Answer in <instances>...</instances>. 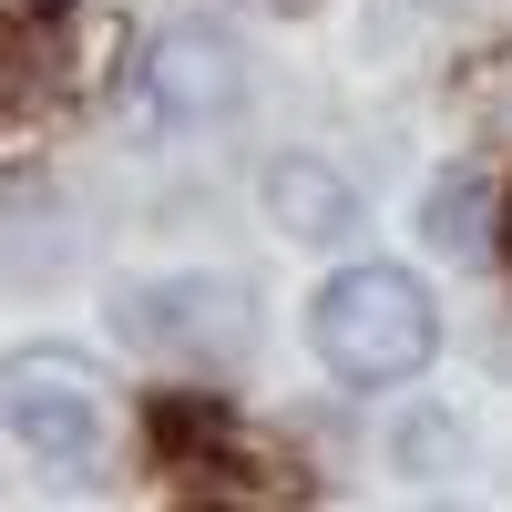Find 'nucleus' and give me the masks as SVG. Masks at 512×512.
Masks as SVG:
<instances>
[{
    "label": "nucleus",
    "mask_w": 512,
    "mask_h": 512,
    "mask_svg": "<svg viewBox=\"0 0 512 512\" xmlns=\"http://www.w3.org/2000/svg\"><path fill=\"white\" fill-rule=\"evenodd\" d=\"M308 338H318V359H328L338 379L379 390V379H410L420 359H431L441 318H431V297H420V277H400V267H349V277H328Z\"/></svg>",
    "instance_id": "1"
},
{
    "label": "nucleus",
    "mask_w": 512,
    "mask_h": 512,
    "mask_svg": "<svg viewBox=\"0 0 512 512\" xmlns=\"http://www.w3.org/2000/svg\"><path fill=\"white\" fill-rule=\"evenodd\" d=\"M0 431H21L41 461H62V472H93L103 441H113L103 379L82 369L72 349H21V359H0Z\"/></svg>",
    "instance_id": "2"
},
{
    "label": "nucleus",
    "mask_w": 512,
    "mask_h": 512,
    "mask_svg": "<svg viewBox=\"0 0 512 512\" xmlns=\"http://www.w3.org/2000/svg\"><path fill=\"white\" fill-rule=\"evenodd\" d=\"M236 41L226 31H205V21H175V31H154V52L134 62V123L144 134H195V123H216L236 113Z\"/></svg>",
    "instance_id": "3"
},
{
    "label": "nucleus",
    "mask_w": 512,
    "mask_h": 512,
    "mask_svg": "<svg viewBox=\"0 0 512 512\" xmlns=\"http://www.w3.org/2000/svg\"><path fill=\"white\" fill-rule=\"evenodd\" d=\"M123 328L164 359H246V297L226 277H164L123 297Z\"/></svg>",
    "instance_id": "4"
},
{
    "label": "nucleus",
    "mask_w": 512,
    "mask_h": 512,
    "mask_svg": "<svg viewBox=\"0 0 512 512\" xmlns=\"http://www.w3.org/2000/svg\"><path fill=\"white\" fill-rule=\"evenodd\" d=\"M420 236H431L441 256H461V267L492 256V185H482V175H441L431 205H420Z\"/></svg>",
    "instance_id": "5"
},
{
    "label": "nucleus",
    "mask_w": 512,
    "mask_h": 512,
    "mask_svg": "<svg viewBox=\"0 0 512 512\" xmlns=\"http://www.w3.org/2000/svg\"><path fill=\"white\" fill-rule=\"evenodd\" d=\"M277 216L297 226V236H349V185L338 175H318V164H277Z\"/></svg>",
    "instance_id": "6"
}]
</instances>
